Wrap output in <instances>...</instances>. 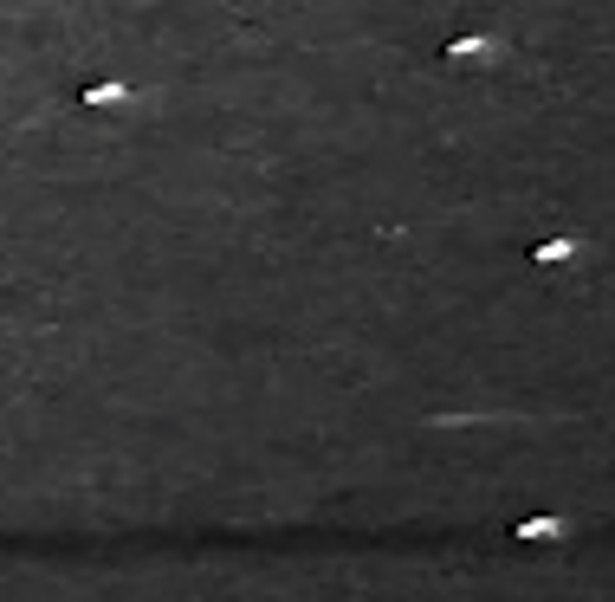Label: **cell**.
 Masks as SVG:
<instances>
[{
  "label": "cell",
  "instance_id": "1",
  "mask_svg": "<svg viewBox=\"0 0 615 602\" xmlns=\"http://www.w3.org/2000/svg\"><path fill=\"white\" fill-rule=\"evenodd\" d=\"M85 104H91V111H117V104H130V85H117V78H104V85H85Z\"/></svg>",
  "mask_w": 615,
  "mask_h": 602
},
{
  "label": "cell",
  "instance_id": "2",
  "mask_svg": "<svg viewBox=\"0 0 615 602\" xmlns=\"http://www.w3.org/2000/svg\"><path fill=\"white\" fill-rule=\"evenodd\" d=\"M447 52H454V59H480V52H492V39H454Z\"/></svg>",
  "mask_w": 615,
  "mask_h": 602
}]
</instances>
